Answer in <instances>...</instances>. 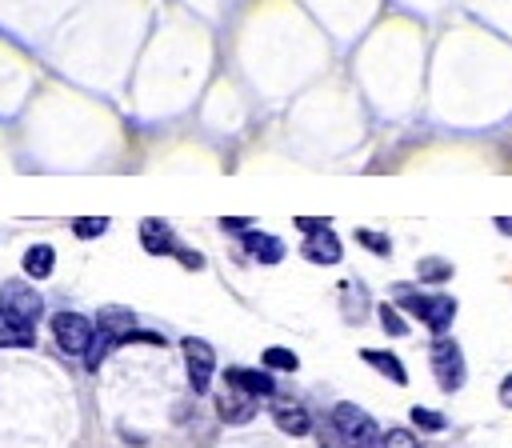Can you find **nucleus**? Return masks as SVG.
<instances>
[{
    "label": "nucleus",
    "mask_w": 512,
    "mask_h": 448,
    "mask_svg": "<svg viewBox=\"0 0 512 448\" xmlns=\"http://www.w3.org/2000/svg\"><path fill=\"white\" fill-rule=\"evenodd\" d=\"M332 424H336V432L344 436L348 448H384V436H380L376 420L352 400H340L332 408Z\"/></svg>",
    "instance_id": "1"
},
{
    "label": "nucleus",
    "mask_w": 512,
    "mask_h": 448,
    "mask_svg": "<svg viewBox=\"0 0 512 448\" xmlns=\"http://www.w3.org/2000/svg\"><path fill=\"white\" fill-rule=\"evenodd\" d=\"M0 316L12 324H36L44 316V296L28 284V280H4L0 288Z\"/></svg>",
    "instance_id": "2"
},
{
    "label": "nucleus",
    "mask_w": 512,
    "mask_h": 448,
    "mask_svg": "<svg viewBox=\"0 0 512 448\" xmlns=\"http://www.w3.org/2000/svg\"><path fill=\"white\" fill-rule=\"evenodd\" d=\"M428 356H432V376H436V384H440L444 392H456V388L464 384V352H460V344H456L452 336H436Z\"/></svg>",
    "instance_id": "3"
},
{
    "label": "nucleus",
    "mask_w": 512,
    "mask_h": 448,
    "mask_svg": "<svg viewBox=\"0 0 512 448\" xmlns=\"http://www.w3.org/2000/svg\"><path fill=\"white\" fill-rule=\"evenodd\" d=\"M52 336H56L60 352H68V356H84L88 344L96 340V328H92V320L80 316V312H56V316H52Z\"/></svg>",
    "instance_id": "4"
},
{
    "label": "nucleus",
    "mask_w": 512,
    "mask_h": 448,
    "mask_svg": "<svg viewBox=\"0 0 512 448\" xmlns=\"http://www.w3.org/2000/svg\"><path fill=\"white\" fill-rule=\"evenodd\" d=\"M180 348H184V368H188L192 392H196V396L208 392V380H212V372H216V352H212V344L200 340V336H184Z\"/></svg>",
    "instance_id": "5"
},
{
    "label": "nucleus",
    "mask_w": 512,
    "mask_h": 448,
    "mask_svg": "<svg viewBox=\"0 0 512 448\" xmlns=\"http://www.w3.org/2000/svg\"><path fill=\"white\" fill-rule=\"evenodd\" d=\"M216 412H220V420H228V424H248L252 412H256V396L224 380V388L216 392Z\"/></svg>",
    "instance_id": "6"
},
{
    "label": "nucleus",
    "mask_w": 512,
    "mask_h": 448,
    "mask_svg": "<svg viewBox=\"0 0 512 448\" xmlns=\"http://www.w3.org/2000/svg\"><path fill=\"white\" fill-rule=\"evenodd\" d=\"M244 252H248L256 264H264V268H272V264L284 260V244H280L272 232H260V228H248V232H244Z\"/></svg>",
    "instance_id": "7"
},
{
    "label": "nucleus",
    "mask_w": 512,
    "mask_h": 448,
    "mask_svg": "<svg viewBox=\"0 0 512 448\" xmlns=\"http://www.w3.org/2000/svg\"><path fill=\"white\" fill-rule=\"evenodd\" d=\"M96 328H100V332H108L116 344H124V340H132V336H136V316H132V308L108 304V308H100Z\"/></svg>",
    "instance_id": "8"
},
{
    "label": "nucleus",
    "mask_w": 512,
    "mask_h": 448,
    "mask_svg": "<svg viewBox=\"0 0 512 448\" xmlns=\"http://www.w3.org/2000/svg\"><path fill=\"white\" fill-rule=\"evenodd\" d=\"M272 420H276V428L288 432V436H308V432H312V416H308L304 404H296V400H272Z\"/></svg>",
    "instance_id": "9"
},
{
    "label": "nucleus",
    "mask_w": 512,
    "mask_h": 448,
    "mask_svg": "<svg viewBox=\"0 0 512 448\" xmlns=\"http://www.w3.org/2000/svg\"><path fill=\"white\" fill-rule=\"evenodd\" d=\"M140 248H144L148 256H172V252H176L172 228H168L164 220H156V216L140 220Z\"/></svg>",
    "instance_id": "10"
},
{
    "label": "nucleus",
    "mask_w": 512,
    "mask_h": 448,
    "mask_svg": "<svg viewBox=\"0 0 512 448\" xmlns=\"http://www.w3.org/2000/svg\"><path fill=\"white\" fill-rule=\"evenodd\" d=\"M300 256L308 260V264H340V256H344V248H340V240H336V232H312L308 240H304V248H300Z\"/></svg>",
    "instance_id": "11"
},
{
    "label": "nucleus",
    "mask_w": 512,
    "mask_h": 448,
    "mask_svg": "<svg viewBox=\"0 0 512 448\" xmlns=\"http://www.w3.org/2000/svg\"><path fill=\"white\" fill-rule=\"evenodd\" d=\"M224 380L236 384V388H244V392H252L256 400L260 396H276V384H272V376L264 368H228Z\"/></svg>",
    "instance_id": "12"
},
{
    "label": "nucleus",
    "mask_w": 512,
    "mask_h": 448,
    "mask_svg": "<svg viewBox=\"0 0 512 448\" xmlns=\"http://www.w3.org/2000/svg\"><path fill=\"white\" fill-rule=\"evenodd\" d=\"M456 320V296H444V292H432L428 300V312H424V324L436 332V336H448V324Z\"/></svg>",
    "instance_id": "13"
},
{
    "label": "nucleus",
    "mask_w": 512,
    "mask_h": 448,
    "mask_svg": "<svg viewBox=\"0 0 512 448\" xmlns=\"http://www.w3.org/2000/svg\"><path fill=\"white\" fill-rule=\"evenodd\" d=\"M360 360H364L368 368H376L380 376H388L392 384H408V372H404V364H400V356H396V352H384V348H364V352H360Z\"/></svg>",
    "instance_id": "14"
},
{
    "label": "nucleus",
    "mask_w": 512,
    "mask_h": 448,
    "mask_svg": "<svg viewBox=\"0 0 512 448\" xmlns=\"http://www.w3.org/2000/svg\"><path fill=\"white\" fill-rule=\"evenodd\" d=\"M20 264H24V276L28 280H48L52 268H56V248L52 244H32Z\"/></svg>",
    "instance_id": "15"
},
{
    "label": "nucleus",
    "mask_w": 512,
    "mask_h": 448,
    "mask_svg": "<svg viewBox=\"0 0 512 448\" xmlns=\"http://www.w3.org/2000/svg\"><path fill=\"white\" fill-rule=\"evenodd\" d=\"M416 280L420 284H444V280H452V264L440 260V256H428V260L416 264Z\"/></svg>",
    "instance_id": "16"
},
{
    "label": "nucleus",
    "mask_w": 512,
    "mask_h": 448,
    "mask_svg": "<svg viewBox=\"0 0 512 448\" xmlns=\"http://www.w3.org/2000/svg\"><path fill=\"white\" fill-rule=\"evenodd\" d=\"M32 344H36V332L28 324H12V320L0 324V348H32Z\"/></svg>",
    "instance_id": "17"
},
{
    "label": "nucleus",
    "mask_w": 512,
    "mask_h": 448,
    "mask_svg": "<svg viewBox=\"0 0 512 448\" xmlns=\"http://www.w3.org/2000/svg\"><path fill=\"white\" fill-rule=\"evenodd\" d=\"M392 292H396V304H400L404 312H412V316H420V320H424V312H428V300H432L428 292H416V288H408V284H396Z\"/></svg>",
    "instance_id": "18"
},
{
    "label": "nucleus",
    "mask_w": 512,
    "mask_h": 448,
    "mask_svg": "<svg viewBox=\"0 0 512 448\" xmlns=\"http://www.w3.org/2000/svg\"><path fill=\"white\" fill-rule=\"evenodd\" d=\"M108 228H112L108 216H76V220H72V232H76L80 240H96V236H104Z\"/></svg>",
    "instance_id": "19"
},
{
    "label": "nucleus",
    "mask_w": 512,
    "mask_h": 448,
    "mask_svg": "<svg viewBox=\"0 0 512 448\" xmlns=\"http://www.w3.org/2000/svg\"><path fill=\"white\" fill-rule=\"evenodd\" d=\"M260 364H264V368H276V372H296V368H300V356L288 352V348H264Z\"/></svg>",
    "instance_id": "20"
},
{
    "label": "nucleus",
    "mask_w": 512,
    "mask_h": 448,
    "mask_svg": "<svg viewBox=\"0 0 512 448\" xmlns=\"http://www.w3.org/2000/svg\"><path fill=\"white\" fill-rule=\"evenodd\" d=\"M112 348H116V340H112L108 332H96V340H92V344H88V352H84V368H88V372H96V368H100V360H104Z\"/></svg>",
    "instance_id": "21"
},
{
    "label": "nucleus",
    "mask_w": 512,
    "mask_h": 448,
    "mask_svg": "<svg viewBox=\"0 0 512 448\" xmlns=\"http://www.w3.org/2000/svg\"><path fill=\"white\" fill-rule=\"evenodd\" d=\"M356 240H360L364 248H372L376 256H392V240L380 236V232H372V228H356Z\"/></svg>",
    "instance_id": "22"
},
{
    "label": "nucleus",
    "mask_w": 512,
    "mask_h": 448,
    "mask_svg": "<svg viewBox=\"0 0 512 448\" xmlns=\"http://www.w3.org/2000/svg\"><path fill=\"white\" fill-rule=\"evenodd\" d=\"M380 324H384L388 336H408V324H404V316L396 312V304H380Z\"/></svg>",
    "instance_id": "23"
},
{
    "label": "nucleus",
    "mask_w": 512,
    "mask_h": 448,
    "mask_svg": "<svg viewBox=\"0 0 512 448\" xmlns=\"http://www.w3.org/2000/svg\"><path fill=\"white\" fill-rule=\"evenodd\" d=\"M412 424H420L424 432H440L448 420H444L440 412H432V408H420V404H416V408H412Z\"/></svg>",
    "instance_id": "24"
},
{
    "label": "nucleus",
    "mask_w": 512,
    "mask_h": 448,
    "mask_svg": "<svg viewBox=\"0 0 512 448\" xmlns=\"http://www.w3.org/2000/svg\"><path fill=\"white\" fill-rule=\"evenodd\" d=\"M384 448H420V444H416V436H412L408 428H392V432L384 436Z\"/></svg>",
    "instance_id": "25"
},
{
    "label": "nucleus",
    "mask_w": 512,
    "mask_h": 448,
    "mask_svg": "<svg viewBox=\"0 0 512 448\" xmlns=\"http://www.w3.org/2000/svg\"><path fill=\"white\" fill-rule=\"evenodd\" d=\"M172 256H176L188 272H200V268H204V256H200V252H188V248H180V244H176V252H172Z\"/></svg>",
    "instance_id": "26"
},
{
    "label": "nucleus",
    "mask_w": 512,
    "mask_h": 448,
    "mask_svg": "<svg viewBox=\"0 0 512 448\" xmlns=\"http://www.w3.org/2000/svg\"><path fill=\"white\" fill-rule=\"evenodd\" d=\"M320 448H348V444H344V436L336 432V424H332V420L320 428Z\"/></svg>",
    "instance_id": "27"
},
{
    "label": "nucleus",
    "mask_w": 512,
    "mask_h": 448,
    "mask_svg": "<svg viewBox=\"0 0 512 448\" xmlns=\"http://www.w3.org/2000/svg\"><path fill=\"white\" fill-rule=\"evenodd\" d=\"M296 228H304V232L312 236V232H324L328 220H324V216H296Z\"/></svg>",
    "instance_id": "28"
},
{
    "label": "nucleus",
    "mask_w": 512,
    "mask_h": 448,
    "mask_svg": "<svg viewBox=\"0 0 512 448\" xmlns=\"http://www.w3.org/2000/svg\"><path fill=\"white\" fill-rule=\"evenodd\" d=\"M220 228H224V232L232 228V232H240V236H244V232L252 228V220H244V216H224V220H220Z\"/></svg>",
    "instance_id": "29"
},
{
    "label": "nucleus",
    "mask_w": 512,
    "mask_h": 448,
    "mask_svg": "<svg viewBox=\"0 0 512 448\" xmlns=\"http://www.w3.org/2000/svg\"><path fill=\"white\" fill-rule=\"evenodd\" d=\"M500 404H504V408H512V376L500 384Z\"/></svg>",
    "instance_id": "30"
},
{
    "label": "nucleus",
    "mask_w": 512,
    "mask_h": 448,
    "mask_svg": "<svg viewBox=\"0 0 512 448\" xmlns=\"http://www.w3.org/2000/svg\"><path fill=\"white\" fill-rule=\"evenodd\" d=\"M496 228H500L504 236H512V216H496Z\"/></svg>",
    "instance_id": "31"
}]
</instances>
